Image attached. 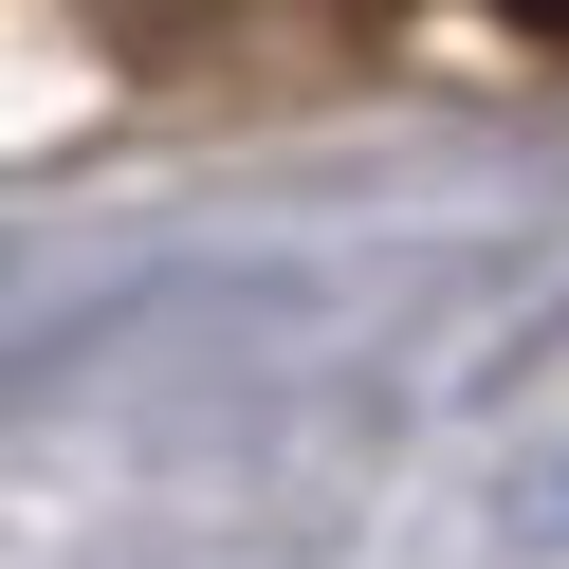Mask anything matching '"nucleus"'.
<instances>
[{
  "instance_id": "obj_1",
  "label": "nucleus",
  "mask_w": 569,
  "mask_h": 569,
  "mask_svg": "<svg viewBox=\"0 0 569 569\" xmlns=\"http://www.w3.org/2000/svg\"><path fill=\"white\" fill-rule=\"evenodd\" d=\"M496 19H532V38H569V0H496Z\"/></svg>"
}]
</instances>
